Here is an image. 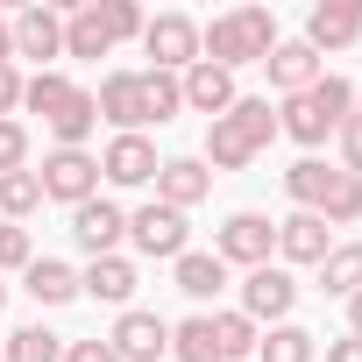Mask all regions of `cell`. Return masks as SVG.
<instances>
[{"instance_id":"6da1fadb","label":"cell","mask_w":362,"mask_h":362,"mask_svg":"<svg viewBox=\"0 0 362 362\" xmlns=\"http://www.w3.org/2000/svg\"><path fill=\"white\" fill-rule=\"evenodd\" d=\"M277 50V15L270 8H228V15H214L206 29H199V57L206 64H221V71H242V64H263Z\"/></svg>"},{"instance_id":"7a4b0ae2","label":"cell","mask_w":362,"mask_h":362,"mask_svg":"<svg viewBox=\"0 0 362 362\" xmlns=\"http://www.w3.org/2000/svg\"><path fill=\"white\" fill-rule=\"evenodd\" d=\"M270 135H277V114H270V100H235L221 121H206V170H249L263 149H270Z\"/></svg>"},{"instance_id":"3957f363","label":"cell","mask_w":362,"mask_h":362,"mask_svg":"<svg viewBox=\"0 0 362 362\" xmlns=\"http://www.w3.org/2000/svg\"><path fill=\"white\" fill-rule=\"evenodd\" d=\"M355 114V86L348 78H313L305 93H291L284 107H277V135H291L298 149H320L327 135H341V121Z\"/></svg>"},{"instance_id":"277c9868","label":"cell","mask_w":362,"mask_h":362,"mask_svg":"<svg viewBox=\"0 0 362 362\" xmlns=\"http://www.w3.org/2000/svg\"><path fill=\"white\" fill-rule=\"evenodd\" d=\"M214 256H221L228 270H263V263L277 256V221H270V214H228L221 235H214Z\"/></svg>"},{"instance_id":"5b68a950","label":"cell","mask_w":362,"mask_h":362,"mask_svg":"<svg viewBox=\"0 0 362 362\" xmlns=\"http://www.w3.org/2000/svg\"><path fill=\"white\" fill-rule=\"evenodd\" d=\"M142 50L156 57L149 71H177V78H185V71L199 64V22L177 15V8H170V15H149V22H142Z\"/></svg>"},{"instance_id":"8992f818","label":"cell","mask_w":362,"mask_h":362,"mask_svg":"<svg viewBox=\"0 0 362 362\" xmlns=\"http://www.w3.org/2000/svg\"><path fill=\"white\" fill-rule=\"evenodd\" d=\"M36 185H43V199L86 206V199H100V156L93 149H50L43 170H36Z\"/></svg>"},{"instance_id":"52a82bcc","label":"cell","mask_w":362,"mask_h":362,"mask_svg":"<svg viewBox=\"0 0 362 362\" xmlns=\"http://www.w3.org/2000/svg\"><path fill=\"white\" fill-rule=\"evenodd\" d=\"M128 242L142 249V256H156V263H177V256H185L192 249V228H185V214H177V206H135L128 214Z\"/></svg>"},{"instance_id":"ba28073f","label":"cell","mask_w":362,"mask_h":362,"mask_svg":"<svg viewBox=\"0 0 362 362\" xmlns=\"http://www.w3.org/2000/svg\"><path fill=\"white\" fill-rule=\"evenodd\" d=\"M291 305H298V284H291V270H284V263H263V270H249V277H242V305H235L242 320H256V327H263V320H270V327H284V320H291Z\"/></svg>"},{"instance_id":"9c48e42d","label":"cell","mask_w":362,"mask_h":362,"mask_svg":"<svg viewBox=\"0 0 362 362\" xmlns=\"http://www.w3.org/2000/svg\"><path fill=\"white\" fill-rule=\"evenodd\" d=\"M107 341H114V355H121V362H163V355H170V320H163V313L128 305V313L114 320V334H107Z\"/></svg>"},{"instance_id":"30bf717a","label":"cell","mask_w":362,"mask_h":362,"mask_svg":"<svg viewBox=\"0 0 362 362\" xmlns=\"http://www.w3.org/2000/svg\"><path fill=\"white\" fill-rule=\"evenodd\" d=\"M71 242H78L86 256H121L128 214H121L114 199H86V206H71Z\"/></svg>"},{"instance_id":"8fae6325","label":"cell","mask_w":362,"mask_h":362,"mask_svg":"<svg viewBox=\"0 0 362 362\" xmlns=\"http://www.w3.org/2000/svg\"><path fill=\"white\" fill-rule=\"evenodd\" d=\"M156 170H163V156H156L149 135H114L100 149V177L107 185H156Z\"/></svg>"},{"instance_id":"7c38bea8","label":"cell","mask_w":362,"mask_h":362,"mask_svg":"<svg viewBox=\"0 0 362 362\" xmlns=\"http://www.w3.org/2000/svg\"><path fill=\"white\" fill-rule=\"evenodd\" d=\"M8 36H15V57H36L43 71H50V57H64V15L57 8H22L15 22H8Z\"/></svg>"},{"instance_id":"4fadbf2b","label":"cell","mask_w":362,"mask_h":362,"mask_svg":"<svg viewBox=\"0 0 362 362\" xmlns=\"http://www.w3.org/2000/svg\"><path fill=\"white\" fill-rule=\"evenodd\" d=\"M263 71H270V86H277V93L291 100V93H305L313 78H327V57H320V50H313L305 36H291V43L277 36V50L263 57Z\"/></svg>"},{"instance_id":"5bb4252c","label":"cell","mask_w":362,"mask_h":362,"mask_svg":"<svg viewBox=\"0 0 362 362\" xmlns=\"http://www.w3.org/2000/svg\"><path fill=\"white\" fill-rule=\"evenodd\" d=\"M206 192H214V170H206L199 156H163V170H156V206L192 214Z\"/></svg>"},{"instance_id":"9a60e30c","label":"cell","mask_w":362,"mask_h":362,"mask_svg":"<svg viewBox=\"0 0 362 362\" xmlns=\"http://www.w3.org/2000/svg\"><path fill=\"white\" fill-rule=\"evenodd\" d=\"M93 107H100V121H114L121 135H142V128H149V121H142V71H107L100 93H93Z\"/></svg>"},{"instance_id":"2e32d148","label":"cell","mask_w":362,"mask_h":362,"mask_svg":"<svg viewBox=\"0 0 362 362\" xmlns=\"http://www.w3.org/2000/svg\"><path fill=\"white\" fill-rule=\"evenodd\" d=\"M327 249H334V228H327L320 214H284V221H277V256H284V263H313V270H320Z\"/></svg>"},{"instance_id":"e0dca14e","label":"cell","mask_w":362,"mask_h":362,"mask_svg":"<svg viewBox=\"0 0 362 362\" xmlns=\"http://www.w3.org/2000/svg\"><path fill=\"white\" fill-rule=\"evenodd\" d=\"M78 298H100V305H135V263L128 256H93L78 270Z\"/></svg>"},{"instance_id":"ac0fdd59","label":"cell","mask_w":362,"mask_h":362,"mask_svg":"<svg viewBox=\"0 0 362 362\" xmlns=\"http://www.w3.org/2000/svg\"><path fill=\"white\" fill-rule=\"evenodd\" d=\"M362 36V0H320L305 15V43L313 50H348Z\"/></svg>"},{"instance_id":"d6986e66","label":"cell","mask_w":362,"mask_h":362,"mask_svg":"<svg viewBox=\"0 0 362 362\" xmlns=\"http://www.w3.org/2000/svg\"><path fill=\"white\" fill-rule=\"evenodd\" d=\"M177 86H185V107L206 114V121H221V114L242 100V93H235V71H221V64H206V57H199L185 78H177Z\"/></svg>"},{"instance_id":"ffe728a7","label":"cell","mask_w":362,"mask_h":362,"mask_svg":"<svg viewBox=\"0 0 362 362\" xmlns=\"http://www.w3.org/2000/svg\"><path fill=\"white\" fill-rule=\"evenodd\" d=\"M114 36H107V15L100 0H78V8H64V57H107Z\"/></svg>"},{"instance_id":"44dd1931","label":"cell","mask_w":362,"mask_h":362,"mask_svg":"<svg viewBox=\"0 0 362 362\" xmlns=\"http://www.w3.org/2000/svg\"><path fill=\"white\" fill-rule=\"evenodd\" d=\"M170 284L185 291V298H199V305H206V298H214V291L228 284V263H221L214 249H185V256L170 263Z\"/></svg>"},{"instance_id":"7402d4cb","label":"cell","mask_w":362,"mask_h":362,"mask_svg":"<svg viewBox=\"0 0 362 362\" xmlns=\"http://www.w3.org/2000/svg\"><path fill=\"white\" fill-rule=\"evenodd\" d=\"M22 291H29L36 305H71V298H78V270L57 263V256H36V263L22 270Z\"/></svg>"},{"instance_id":"603a6c76","label":"cell","mask_w":362,"mask_h":362,"mask_svg":"<svg viewBox=\"0 0 362 362\" xmlns=\"http://www.w3.org/2000/svg\"><path fill=\"white\" fill-rule=\"evenodd\" d=\"M43 128L57 135V149H86V135L100 128V107H93V93H86V86H71V100H64V107H57Z\"/></svg>"},{"instance_id":"cb8c5ba5","label":"cell","mask_w":362,"mask_h":362,"mask_svg":"<svg viewBox=\"0 0 362 362\" xmlns=\"http://www.w3.org/2000/svg\"><path fill=\"white\" fill-rule=\"evenodd\" d=\"M256 362H320V334H305L298 320L256 334Z\"/></svg>"},{"instance_id":"d4e9b609","label":"cell","mask_w":362,"mask_h":362,"mask_svg":"<svg viewBox=\"0 0 362 362\" xmlns=\"http://www.w3.org/2000/svg\"><path fill=\"white\" fill-rule=\"evenodd\" d=\"M320 291H327V298H355V291H362V242H334V249H327Z\"/></svg>"},{"instance_id":"484cf974","label":"cell","mask_w":362,"mask_h":362,"mask_svg":"<svg viewBox=\"0 0 362 362\" xmlns=\"http://www.w3.org/2000/svg\"><path fill=\"white\" fill-rule=\"evenodd\" d=\"M327 185H334V163H320V156H298V163L284 170V192H291V206H298V214H320Z\"/></svg>"},{"instance_id":"4316f807","label":"cell","mask_w":362,"mask_h":362,"mask_svg":"<svg viewBox=\"0 0 362 362\" xmlns=\"http://www.w3.org/2000/svg\"><path fill=\"white\" fill-rule=\"evenodd\" d=\"M185 114V86H177V71H142V121L163 128Z\"/></svg>"},{"instance_id":"83f0119b","label":"cell","mask_w":362,"mask_h":362,"mask_svg":"<svg viewBox=\"0 0 362 362\" xmlns=\"http://www.w3.org/2000/svg\"><path fill=\"white\" fill-rule=\"evenodd\" d=\"M0 362H64V341L50 327H15L0 334Z\"/></svg>"},{"instance_id":"f1b7e54d","label":"cell","mask_w":362,"mask_h":362,"mask_svg":"<svg viewBox=\"0 0 362 362\" xmlns=\"http://www.w3.org/2000/svg\"><path fill=\"white\" fill-rule=\"evenodd\" d=\"M170 355H177V362H221V348H214V313L177 320V327H170Z\"/></svg>"},{"instance_id":"f546056e","label":"cell","mask_w":362,"mask_h":362,"mask_svg":"<svg viewBox=\"0 0 362 362\" xmlns=\"http://www.w3.org/2000/svg\"><path fill=\"white\" fill-rule=\"evenodd\" d=\"M320 221H327V228H355V221H362V177H348L341 163H334V185H327V199H320Z\"/></svg>"},{"instance_id":"4dcf8cb0","label":"cell","mask_w":362,"mask_h":362,"mask_svg":"<svg viewBox=\"0 0 362 362\" xmlns=\"http://www.w3.org/2000/svg\"><path fill=\"white\" fill-rule=\"evenodd\" d=\"M43 206V185H36V170H8V177H0V221H29Z\"/></svg>"},{"instance_id":"1f68e13d","label":"cell","mask_w":362,"mask_h":362,"mask_svg":"<svg viewBox=\"0 0 362 362\" xmlns=\"http://www.w3.org/2000/svg\"><path fill=\"white\" fill-rule=\"evenodd\" d=\"M214 348H221V362H256V320L214 313Z\"/></svg>"},{"instance_id":"d6a6232c","label":"cell","mask_w":362,"mask_h":362,"mask_svg":"<svg viewBox=\"0 0 362 362\" xmlns=\"http://www.w3.org/2000/svg\"><path fill=\"white\" fill-rule=\"evenodd\" d=\"M64 100H71V78H64V71H36V78H22V107H29V114L50 121Z\"/></svg>"},{"instance_id":"836d02e7","label":"cell","mask_w":362,"mask_h":362,"mask_svg":"<svg viewBox=\"0 0 362 362\" xmlns=\"http://www.w3.org/2000/svg\"><path fill=\"white\" fill-rule=\"evenodd\" d=\"M100 15H107V36L114 43H142V8H135V0H100Z\"/></svg>"},{"instance_id":"e575fe53","label":"cell","mask_w":362,"mask_h":362,"mask_svg":"<svg viewBox=\"0 0 362 362\" xmlns=\"http://www.w3.org/2000/svg\"><path fill=\"white\" fill-rule=\"evenodd\" d=\"M29 263H36V242H29V228L0 221V270H29Z\"/></svg>"},{"instance_id":"d590c367","label":"cell","mask_w":362,"mask_h":362,"mask_svg":"<svg viewBox=\"0 0 362 362\" xmlns=\"http://www.w3.org/2000/svg\"><path fill=\"white\" fill-rule=\"evenodd\" d=\"M8 170H29V128L22 121H0V177Z\"/></svg>"},{"instance_id":"8d00e7d4","label":"cell","mask_w":362,"mask_h":362,"mask_svg":"<svg viewBox=\"0 0 362 362\" xmlns=\"http://www.w3.org/2000/svg\"><path fill=\"white\" fill-rule=\"evenodd\" d=\"M334 142H341V170H348V177H362V114H348Z\"/></svg>"},{"instance_id":"74e56055","label":"cell","mask_w":362,"mask_h":362,"mask_svg":"<svg viewBox=\"0 0 362 362\" xmlns=\"http://www.w3.org/2000/svg\"><path fill=\"white\" fill-rule=\"evenodd\" d=\"M64 362H121V355H114V341H107V334H93V341H71V348H64Z\"/></svg>"},{"instance_id":"f35d334b","label":"cell","mask_w":362,"mask_h":362,"mask_svg":"<svg viewBox=\"0 0 362 362\" xmlns=\"http://www.w3.org/2000/svg\"><path fill=\"white\" fill-rule=\"evenodd\" d=\"M15 107H22V71L0 64V121H15Z\"/></svg>"},{"instance_id":"ab89813d","label":"cell","mask_w":362,"mask_h":362,"mask_svg":"<svg viewBox=\"0 0 362 362\" xmlns=\"http://www.w3.org/2000/svg\"><path fill=\"white\" fill-rule=\"evenodd\" d=\"M327 362H362V341H355V334H341V341H327Z\"/></svg>"},{"instance_id":"60d3db41","label":"cell","mask_w":362,"mask_h":362,"mask_svg":"<svg viewBox=\"0 0 362 362\" xmlns=\"http://www.w3.org/2000/svg\"><path fill=\"white\" fill-rule=\"evenodd\" d=\"M348 334H355V341H362V291H355V298H348Z\"/></svg>"},{"instance_id":"b9f144b4","label":"cell","mask_w":362,"mask_h":362,"mask_svg":"<svg viewBox=\"0 0 362 362\" xmlns=\"http://www.w3.org/2000/svg\"><path fill=\"white\" fill-rule=\"evenodd\" d=\"M0 64H15V36H8V15H0Z\"/></svg>"},{"instance_id":"7bdbcfd3","label":"cell","mask_w":362,"mask_h":362,"mask_svg":"<svg viewBox=\"0 0 362 362\" xmlns=\"http://www.w3.org/2000/svg\"><path fill=\"white\" fill-rule=\"evenodd\" d=\"M355 114H362V86H355Z\"/></svg>"},{"instance_id":"ee69618b","label":"cell","mask_w":362,"mask_h":362,"mask_svg":"<svg viewBox=\"0 0 362 362\" xmlns=\"http://www.w3.org/2000/svg\"><path fill=\"white\" fill-rule=\"evenodd\" d=\"M0 305H8V284H0Z\"/></svg>"}]
</instances>
